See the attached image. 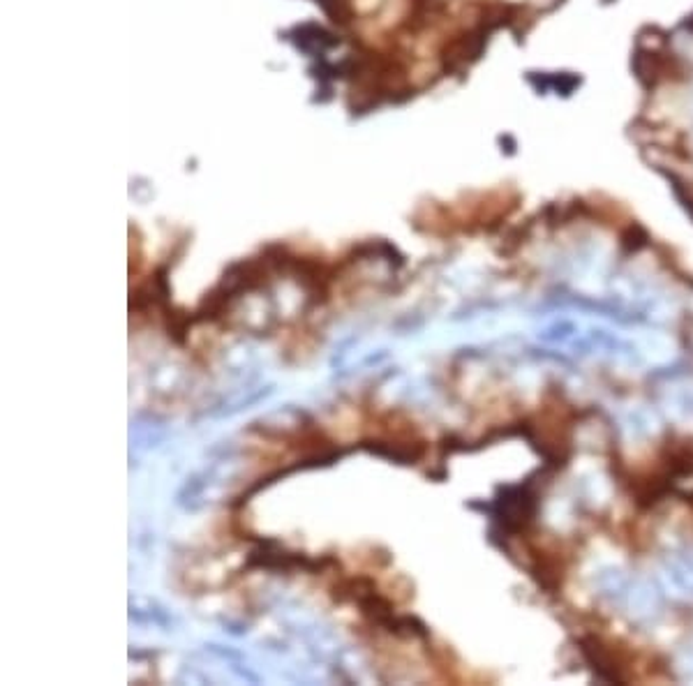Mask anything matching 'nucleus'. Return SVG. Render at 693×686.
<instances>
[{
	"mask_svg": "<svg viewBox=\"0 0 693 686\" xmlns=\"http://www.w3.org/2000/svg\"><path fill=\"white\" fill-rule=\"evenodd\" d=\"M537 338L543 347L573 361L617 368H643L652 363L645 345L633 338L631 330L610 324L608 319L597 314L559 310L539 326Z\"/></svg>",
	"mask_w": 693,
	"mask_h": 686,
	"instance_id": "obj_1",
	"label": "nucleus"
}]
</instances>
